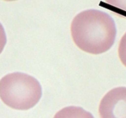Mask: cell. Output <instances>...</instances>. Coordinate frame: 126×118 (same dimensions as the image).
<instances>
[{"label":"cell","instance_id":"cell-3","mask_svg":"<svg viewBox=\"0 0 126 118\" xmlns=\"http://www.w3.org/2000/svg\"><path fill=\"white\" fill-rule=\"evenodd\" d=\"M98 111L101 118H126V87L109 91L101 100Z\"/></svg>","mask_w":126,"mask_h":118},{"label":"cell","instance_id":"cell-5","mask_svg":"<svg viewBox=\"0 0 126 118\" xmlns=\"http://www.w3.org/2000/svg\"><path fill=\"white\" fill-rule=\"evenodd\" d=\"M119 57L121 62L126 67V33L121 38L119 44Z\"/></svg>","mask_w":126,"mask_h":118},{"label":"cell","instance_id":"cell-2","mask_svg":"<svg viewBox=\"0 0 126 118\" xmlns=\"http://www.w3.org/2000/svg\"><path fill=\"white\" fill-rule=\"evenodd\" d=\"M42 96V88L34 77L14 72L0 80V99L10 108L27 111L33 108Z\"/></svg>","mask_w":126,"mask_h":118},{"label":"cell","instance_id":"cell-6","mask_svg":"<svg viewBox=\"0 0 126 118\" xmlns=\"http://www.w3.org/2000/svg\"><path fill=\"white\" fill-rule=\"evenodd\" d=\"M6 44H7V36H6V33L3 24L0 23V54L3 52Z\"/></svg>","mask_w":126,"mask_h":118},{"label":"cell","instance_id":"cell-1","mask_svg":"<svg viewBox=\"0 0 126 118\" xmlns=\"http://www.w3.org/2000/svg\"><path fill=\"white\" fill-rule=\"evenodd\" d=\"M71 34L76 45L82 51L100 54L110 50L116 38V25L109 14L88 9L75 16Z\"/></svg>","mask_w":126,"mask_h":118},{"label":"cell","instance_id":"cell-4","mask_svg":"<svg viewBox=\"0 0 126 118\" xmlns=\"http://www.w3.org/2000/svg\"><path fill=\"white\" fill-rule=\"evenodd\" d=\"M53 118H94L89 111L80 106H66L56 113Z\"/></svg>","mask_w":126,"mask_h":118}]
</instances>
